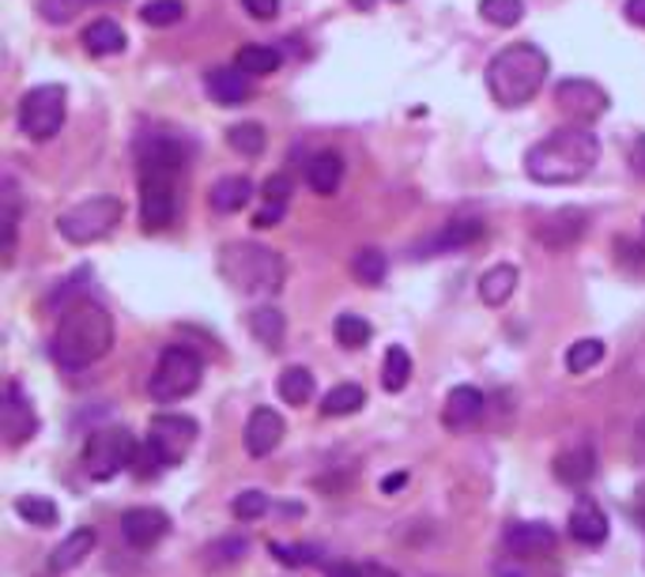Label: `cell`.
<instances>
[{
  "label": "cell",
  "mask_w": 645,
  "mask_h": 577,
  "mask_svg": "<svg viewBox=\"0 0 645 577\" xmlns=\"http://www.w3.org/2000/svg\"><path fill=\"white\" fill-rule=\"evenodd\" d=\"M193 144L186 136L144 133L136 140L141 162V227L147 234H163L178 219V181L189 167Z\"/></svg>",
  "instance_id": "1"
},
{
  "label": "cell",
  "mask_w": 645,
  "mask_h": 577,
  "mask_svg": "<svg viewBox=\"0 0 645 577\" xmlns=\"http://www.w3.org/2000/svg\"><path fill=\"white\" fill-rule=\"evenodd\" d=\"M110 347H114V317L103 302L87 295L64 302L50 340L53 363L64 366V370H87L98 359H106Z\"/></svg>",
  "instance_id": "2"
},
{
  "label": "cell",
  "mask_w": 645,
  "mask_h": 577,
  "mask_svg": "<svg viewBox=\"0 0 645 577\" xmlns=\"http://www.w3.org/2000/svg\"><path fill=\"white\" fill-rule=\"evenodd\" d=\"M601 159V140L585 125H562L543 136L524 155V174L537 186H574L593 174Z\"/></svg>",
  "instance_id": "3"
},
{
  "label": "cell",
  "mask_w": 645,
  "mask_h": 577,
  "mask_svg": "<svg viewBox=\"0 0 645 577\" xmlns=\"http://www.w3.org/2000/svg\"><path fill=\"white\" fill-rule=\"evenodd\" d=\"M551 72V57L532 42L506 45L487 64V91L502 109H518L540 95L543 80Z\"/></svg>",
  "instance_id": "4"
},
{
  "label": "cell",
  "mask_w": 645,
  "mask_h": 577,
  "mask_svg": "<svg viewBox=\"0 0 645 577\" xmlns=\"http://www.w3.org/2000/svg\"><path fill=\"white\" fill-rule=\"evenodd\" d=\"M219 276H223L235 291H242V295L272 298V295H280L288 269H283V256L269 250V245L227 242L223 250H219Z\"/></svg>",
  "instance_id": "5"
},
{
  "label": "cell",
  "mask_w": 645,
  "mask_h": 577,
  "mask_svg": "<svg viewBox=\"0 0 645 577\" xmlns=\"http://www.w3.org/2000/svg\"><path fill=\"white\" fill-rule=\"evenodd\" d=\"M200 378H205V359L186 344H170V347H163L147 389H152V400L174 405V400L193 397V392L200 389Z\"/></svg>",
  "instance_id": "6"
},
{
  "label": "cell",
  "mask_w": 645,
  "mask_h": 577,
  "mask_svg": "<svg viewBox=\"0 0 645 577\" xmlns=\"http://www.w3.org/2000/svg\"><path fill=\"white\" fill-rule=\"evenodd\" d=\"M122 219H125V204L117 197H91L58 216V234L72 245H91V242H103L106 234H114V227Z\"/></svg>",
  "instance_id": "7"
},
{
  "label": "cell",
  "mask_w": 645,
  "mask_h": 577,
  "mask_svg": "<svg viewBox=\"0 0 645 577\" xmlns=\"http://www.w3.org/2000/svg\"><path fill=\"white\" fill-rule=\"evenodd\" d=\"M20 128L27 140H53L61 133L64 117H69V91L61 84H42V87H31L27 95L20 98Z\"/></svg>",
  "instance_id": "8"
},
{
  "label": "cell",
  "mask_w": 645,
  "mask_h": 577,
  "mask_svg": "<svg viewBox=\"0 0 645 577\" xmlns=\"http://www.w3.org/2000/svg\"><path fill=\"white\" fill-rule=\"evenodd\" d=\"M136 449L141 445H136L133 430H125V427L95 430V434L87 438V445H84V472L98 483L114 480V475H122L125 469H133Z\"/></svg>",
  "instance_id": "9"
},
{
  "label": "cell",
  "mask_w": 645,
  "mask_h": 577,
  "mask_svg": "<svg viewBox=\"0 0 645 577\" xmlns=\"http://www.w3.org/2000/svg\"><path fill=\"white\" fill-rule=\"evenodd\" d=\"M197 419L178 416V411H163V416H152V423H147V445L155 449L163 469H178L189 457V449L197 445Z\"/></svg>",
  "instance_id": "10"
},
{
  "label": "cell",
  "mask_w": 645,
  "mask_h": 577,
  "mask_svg": "<svg viewBox=\"0 0 645 577\" xmlns=\"http://www.w3.org/2000/svg\"><path fill=\"white\" fill-rule=\"evenodd\" d=\"M555 103H559V114L566 117L570 125H589L607 114L612 98H607V91L601 84H593V80H562L555 87Z\"/></svg>",
  "instance_id": "11"
},
{
  "label": "cell",
  "mask_w": 645,
  "mask_h": 577,
  "mask_svg": "<svg viewBox=\"0 0 645 577\" xmlns=\"http://www.w3.org/2000/svg\"><path fill=\"white\" fill-rule=\"evenodd\" d=\"M0 427H4V442L8 445H23L39 434V416H34L31 397L23 392L20 381L4 385V405H0Z\"/></svg>",
  "instance_id": "12"
},
{
  "label": "cell",
  "mask_w": 645,
  "mask_h": 577,
  "mask_svg": "<svg viewBox=\"0 0 645 577\" xmlns=\"http://www.w3.org/2000/svg\"><path fill=\"white\" fill-rule=\"evenodd\" d=\"M170 533V517L163 510L155 506H133L122 513V536L125 544H133L136 552H147V547H155L159 539H167Z\"/></svg>",
  "instance_id": "13"
},
{
  "label": "cell",
  "mask_w": 645,
  "mask_h": 577,
  "mask_svg": "<svg viewBox=\"0 0 645 577\" xmlns=\"http://www.w3.org/2000/svg\"><path fill=\"white\" fill-rule=\"evenodd\" d=\"M487 234V227L479 219H449L438 234H430L427 242L416 245V256H438V253H454V250H465V245L479 242Z\"/></svg>",
  "instance_id": "14"
},
{
  "label": "cell",
  "mask_w": 645,
  "mask_h": 577,
  "mask_svg": "<svg viewBox=\"0 0 645 577\" xmlns=\"http://www.w3.org/2000/svg\"><path fill=\"white\" fill-rule=\"evenodd\" d=\"M283 416L275 408H253L246 419V449L250 457H269L283 442Z\"/></svg>",
  "instance_id": "15"
},
{
  "label": "cell",
  "mask_w": 645,
  "mask_h": 577,
  "mask_svg": "<svg viewBox=\"0 0 645 577\" xmlns=\"http://www.w3.org/2000/svg\"><path fill=\"white\" fill-rule=\"evenodd\" d=\"M205 87H208V95H211V103H219V106H242V103H250V95H253V76H246L242 69H211L208 76H205Z\"/></svg>",
  "instance_id": "16"
},
{
  "label": "cell",
  "mask_w": 645,
  "mask_h": 577,
  "mask_svg": "<svg viewBox=\"0 0 645 577\" xmlns=\"http://www.w3.org/2000/svg\"><path fill=\"white\" fill-rule=\"evenodd\" d=\"M585 231H589V216L578 212V208H562V212L548 216L537 227V242L551 245V250H566V245H574Z\"/></svg>",
  "instance_id": "17"
},
{
  "label": "cell",
  "mask_w": 645,
  "mask_h": 577,
  "mask_svg": "<svg viewBox=\"0 0 645 577\" xmlns=\"http://www.w3.org/2000/svg\"><path fill=\"white\" fill-rule=\"evenodd\" d=\"M483 408H487V400L476 385H457V389L446 397V408H441V427L468 430L479 416H483Z\"/></svg>",
  "instance_id": "18"
},
{
  "label": "cell",
  "mask_w": 645,
  "mask_h": 577,
  "mask_svg": "<svg viewBox=\"0 0 645 577\" xmlns=\"http://www.w3.org/2000/svg\"><path fill=\"white\" fill-rule=\"evenodd\" d=\"M502 539L518 558H532V555H543L555 547V533H551V525H543V521H513Z\"/></svg>",
  "instance_id": "19"
},
{
  "label": "cell",
  "mask_w": 645,
  "mask_h": 577,
  "mask_svg": "<svg viewBox=\"0 0 645 577\" xmlns=\"http://www.w3.org/2000/svg\"><path fill=\"white\" fill-rule=\"evenodd\" d=\"M570 536L585 547H601L607 539V517L593 499H582L574 510H570Z\"/></svg>",
  "instance_id": "20"
},
{
  "label": "cell",
  "mask_w": 645,
  "mask_h": 577,
  "mask_svg": "<svg viewBox=\"0 0 645 577\" xmlns=\"http://www.w3.org/2000/svg\"><path fill=\"white\" fill-rule=\"evenodd\" d=\"M95 544H98L95 528H76V533H69L58 547H53L50 570L53 574H69V570H76V566H84V558L95 552Z\"/></svg>",
  "instance_id": "21"
},
{
  "label": "cell",
  "mask_w": 645,
  "mask_h": 577,
  "mask_svg": "<svg viewBox=\"0 0 645 577\" xmlns=\"http://www.w3.org/2000/svg\"><path fill=\"white\" fill-rule=\"evenodd\" d=\"M596 475V453L593 445H574L562 449L555 457V480L566 483V487H585L589 480Z\"/></svg>",
  "instance_id": "22"
},
{
  "label": "cell",
  "mask_w": 645,
  "mask_h": 577,
  "mask_svg": "<svg viewBox=\"0 0 645 577\" xmlns=\"http://www.w3.org/2000/svg\"><path fill=\"white\" fill-rule=\"evenodd\" d=\"M208 200H211V208H216V212L235 216V212H242V208L253 200V181L246 178V174H230V178H219L216 186H211Z\"/></svg>",
  "instance_id": "23"
},
{
  "label": "cell",
  "mask_w": 645,
  "mask_h": 577,
  "mask_svg": "<svg viewBox=\"0 0 645 577\" xmlns=\"http://www.w3.org/2000/svg\"><path fill=\"white\" fill-rule=\"evenodd\" d=\"M344 181V159L336 151H318L306 167V186L318 192V197H333Z\"/></svg>",
  "instance_id": "24"
},
{
  "label": "cell",
  "mask_w": 645,
  "mask_h": 577,
  "mask_svg": "<svg viewBox=\"0 0 645 577\" xmlns=\"http://www.w3.org/2000/svg\"><path fill=\"white\" fill-rule=\"evenodd\" d=\"M518 280H521V272L513 269V264H495V269H487L483 280H479V298H483L487 306H506V302L513 298V291H518Z\"/></svg>",
  "instance_id": "25"
},
{
  "label": "cell",
  "mask_w": 645,
  "mask_h": 577,
  "mask_svg": "<svg viewBox=\"0 0 645 577\" xmlns=\"http://www.w3.org/2000/svg\"><path fill=\"white\" fill-rule=\"evenodd\" d=\"M250 333L257 336V344L269 347V352H280L283 336H288V317L275 306H257L250 314Z\"/></svg>",
  "instance_id": "26"
},
{
  "label": "cell",
  "mask_w": 645,
  "mask_h": 577,
  "mask_svg": "<svg viewBox=\"0 0 645 577\" xmlns=\"http://www.w3.org/2000/svg\"><path fill=\"white\" fill-rule=\"evenodd\" d=\"M84 50L91 57H114L125 50V31L114 20H95L84 31Z\"/></svg>",
  "instance_id": "27"
},
{
  "label": "cell",
  "mask_w": 645,
  "mask_h": 577,
  "mask_svg": "<svg viewBox=\"0 0 645 577\" xmlns=\"http://www.w3.org/2000/svg\"><path fill=\"white\" fill-rule=\"evenodd\" d=\"M280 50L275 45H261V42H253V45H242L238 50V57L235 64L246 72V76H253V80H261V76H272L275 69H280Z\"/></svg>",
  "instance_id": "28"
},
{
  "label": "cell",
  "mask_w": 645,
  "mask_h": 577,
  "mask_svg": "<svg viewBox=\"0 0 645 577\" xmlns=\"http://www.w3.org/2000/svg\"><path fill=\"white\" fill-rule=\"evenodd\" d=\"M313 392H318V385H313V374L306 366H288V370L280 374V400L291 408H302L313 400Z\"/></svg>",
  "instance_id": "29"
},
{
  "label": "cell",
  "mask_w": 645,
  "mask_h": 577,
  "mask_svg": "<svg viewBox=\"0 0 645 577\" xmlns=\"http://www.w3.org/2000/svg\"><path fill=\"white\" fill-rule=\"evenodd\" d=\"M366 405V389L363 385H336V389L325 392V405H321V416L329 419H344V416H355V411H363Z\"/></svg>",
  "instance_id": "30"
},
{
  "label": "cell",
  "mask_w": 645,
  "mask_h": 577,
  "mask_svg": "<svg viewBox=\"0 0 645 577\" xmlns=\"http://www.w3.org/2000/svg\"><path fill=\"white\" fill-rule=\"evenodd\" d=\"M408 381H412V355L404 352L400 344H393L382 363V389L400 392V389H408Z\"/></svg>",
  "instance_id": "31"
},
{
  "label": "cell",
  "mask_w": 645,
  "mask_h": 577,
  "mask_svg": "<svg viewBox=\"0 0 645 577\" xmlns=\"http://www.w3.org/2000/svg\"><path fill=\"white\" fill-rule=\"evenodd\" d=\"M227 144H230V151L246 155V159H257V155L264 151V144H269V133L257 122H242V125L227 128Z\"/></svg>",
  "instance_id": "32"
},
{
  "label": "cell",
  "mask_w": 645,
  "mask_h": 577,
  "mask_svg": "<svg viewBox=\"0 0 645 577\" xmlns=\"http://www.w3.org/2000/svg\"><path fill=\"white\" fill-rule=\"evenodd\" d=\"M15 513H20L27 525H34V528H53L58 525V517H61L58 506H53L45 494H20V499H15Z\"/></svg>",
  "instance_id": "33"
},
{
  "label": "cell",
  "mask_w": 645,
  "mask_h": 577,
  "mask_svg": "<svg viewBox=\"0 0 645 577\" xmlns=\"http://www.w3.org/2000/svg\"><path fill=\"white\" fill-rule=\"evenodd\" d=\"M374 336V325L366 317L358 314H340L336 317V340L340 347H347V352H358V347H366Z\"/></svg>",
  "instance_id": "34"
},
{
  "label": "cell",
  "mask_w": 645,
  "mask_h": 577,
  "mask_svg": "<svg viewBox=\"0 0 645 577\" xmlns=\"http://www.w3.org/2000/svg\"><path fill=\"white\" fill-rule=\"evenodd\" d=\"M385 269H389V261H385L382 250H374V245H366V250L355 253L352 261V272L358 283H366V287H377V283H385Z\"/></svg>",
  "instance_id": "35"
},
{
  "label": "cell",
  "mask_w": 645,
  "mask_h": 577,
  "mask_svg": "<svg viewBox=\"0 0 645 577\" xmlns=\"http://www.w3.org/2000/svg\"><path fill=\"white\" fill-rule=\"evenodd\" d=\"M604 340H596V336H589V340H578L566 347V370L570 374H589L596 363L604 359Z\"/></svg>",
  "instance_id": "36"
},
{
  "label": "cell",
  "mask_w": 645,
  "mask_h": 577,
  "mask_svg": "<svg viewBox=\"0 0 645 577\" xmlns=\"http://www.w3.org/2000/svg\"><path fill=\"white\" fill-rule=\"evenodd\" d=\"M479 15L495 27H518L524 20V0H479Z\"/></svg>",
  "instance_id": "37"
},
{
  "label": "cell",
  "mask_w": 645,
  "mask_h": 577,
  "mask_svg": "<svg viewBox=\"0 0 645 577\" xmlns=\"http://www.w3.org/2000/svg\"><path fill=\"white\" fill-rule=\"evenodd\" d=\"M15 238H20V197L12 181H4V264L15 261Z\"/></svg>",
  "instance_id": "38"
},
{
  "label": "cell",
  "mask_w": 645,
  "mask_h": 577,
  "mask_svg": "<svg viewBox=\"0 0 645 577\" xmlns=\"http://www.w3.org/2000/svg\"><path fill=\"white\" fill-rule=\"evenodd\" d=\"M141 20L147 27H174L186 20V4H181V0H147Z\"/></svg>",
  "instance_id": "39"
},
{
  "label": "cell",
  "mask_w": 645,
  "mask_h": 577,
  "mask_svg": "<svg viewBox=\"0 0 645 577\" xmlns=\"http://www.w3.org/2000/svg\"><path fill=\"white\" fill-rule=\"evenodd\" d=\"M95 0H39V12L45 23H72Z\"/></svg>",
  "instance_id": "40"
},
{
  "label": "cell",
  "mask_w": 645,
  "mask_h": 577,
  "mask_svg": "<svg viewBox=\"0 0 645 577\" xmlns=\"http://www.w3.org/2000/svg\"><path fill=\"white\" fill-rule=\"evenodd\" d=\"M269 555H275L280 563H288V566H313L321 558L318 547H310V544H280V539H272V544H269Z\"/></svg>",
  "instance_id": "41"
},
{
  "label": "cell",
  "mask_w": 645,
  "mask_h": 577,
  "mask_svg": "<svg viewBox=\"0 0 645 577\" xmlns=\"http://www.w3.org/2000/svg\"><path fill=\"white\" fill-rule=\"evenodd\" d=\"M230 513H235L238 521H257L269 513V494L264 491H242L235 502H230Z\"/></svg>",
  "instance_id": "42"
},
{
  "label": "cell",
  "mask_w": 645,
  "mask_h": 577,
  "mask_svg": "<svg viewBox=\"0 0 645 577\" xmlns=\"http://www.w3.org/2000/svg\"><path fill=\"white\" fill-rule=\"evenodd\" d=\"M246 539L242 536H227V539H216V544L208 547V563L211 566H227V563H238V558L246 555Z\"/></svg>",
  "instance_id": "43"
},
{
  "label": "cell",
  "mask_w": 645,
  "mask_h": 577,
  "mask_svg": "<svg viewBox=\"0 0 645 577\" xmlns=\"http://www.w3.org/2000/svg\"><path fill=\"white\" fill-rule=\"evenodd\" d=\"M329 577H396V570L382 563H336L329 566Z\"/></svg>",
  "instance_id": "44"
},
{
  "label": "cell",
  "mask_w": 645,
  "mask_h": 577,
  "mask_svg": "<svg viewBox=\"0 0 645 577\" xmlns=\"http://www.w3.org/2000/svg\"><path fill=\"white\" fill-rule=\"evenodd\" d=\"M291 189H294V181L288 178V174H272V178L261 186V197L269 200V204H288Z\"/></svg>",
  "instance_id": "45"
},
{
  "label": "cell",
  "mask_w": 645,
  "mask_h": 577,
  "mask_svg": "<svg viewBox=\"0 0 645 577\" xmlns=\"http://www.w3.org/2000/svg\"><path fill=\"white\" fill-rule=\"evenodd\" d=\"M242 4L257 23H269V20L280 15V0H242Z\"/></svg>",
  "instance_id": "46"
},
{
  "label": "cell",
  "mask_w": 645,
  "mask_h": 577,
  "mask_svg": "<svg viewBox=\"0 0 645 577\" xmlns=\"http://www.w3.org/2000/svg\"><path fill=\"white\" fill-rule=\"evenodd\" d=\"M283 212H288V204H269V200H264V208L253 216V227H257V231H269V227L280 223Z\"/></svg>",
  "instance_id": "47"
},
{
  "label": "cell",
  "mask_w": 645,
  "mask_h": 577,
  "mask_svg": "<svg viewBox=\"0 0 645 577\" xmlns=\"http://www.w3.org/2000/svg\"><path fill=\"white\" fill-rule=\"evenodd\" d=\"M631 167L638 174H645V133L634 140V148H631Z\"/></svg>",
  "instance_id": "48"
},
{
  "label": "cell",
  "mask_w": 645,
  "mask_h": 577,
  "mask_svg": "<svg viewBox=\"0 0 645 577\" xmlns=\"http://www.w3.org/2000/svg\"><path fill=\"white\" fill-rule=\"evenodd\" d=\"M626 20L645 27V0H626Z\"/></svg>",
  "instance_id": "49"
},
{
  "label": "cell",
  "mask_w": 645,
  "mask_h": 577,
  "mask_svg": "<svg viewBox=\"0 0 645 577\" xmlns=\"http://www.w3.org/2000/svg\"><path fill=\"white\" fill-rule=\"evenodd\" d=\"M400 487H404V475H385V480H382L385 494H393V491H400Z\"/></svg>",
  "instance_id": "50"
},
{
  "label": "cell",
  "mask_w": 645,
  "mask_h": 577,
  "mask_svg": "<svg viewBox=\"0 0 645 577\" xmlns=\"http://www.w3.org/2000/svg\"><path fill=\"white\" fill-rule=\"evenodd\" d=\"M352 4H355V8H363V12H371V8H374V0H352Z\"/></svg>",
  "instance_id": "51"
},
{
  "label": "cell",
  "mask_w": 645,
  "mask_h": 577,
  "mask_svg": "<svg viewBox=\"0 0 645 577\" xmlns=\"http://www.w3.org/2000/svg\"><path fill=\"white\" fill-rule=\"evenodd\" d=\"M396 4H400V0H396Z\"/></svg>",
  "instance_id": "52"
}]
</instances>
